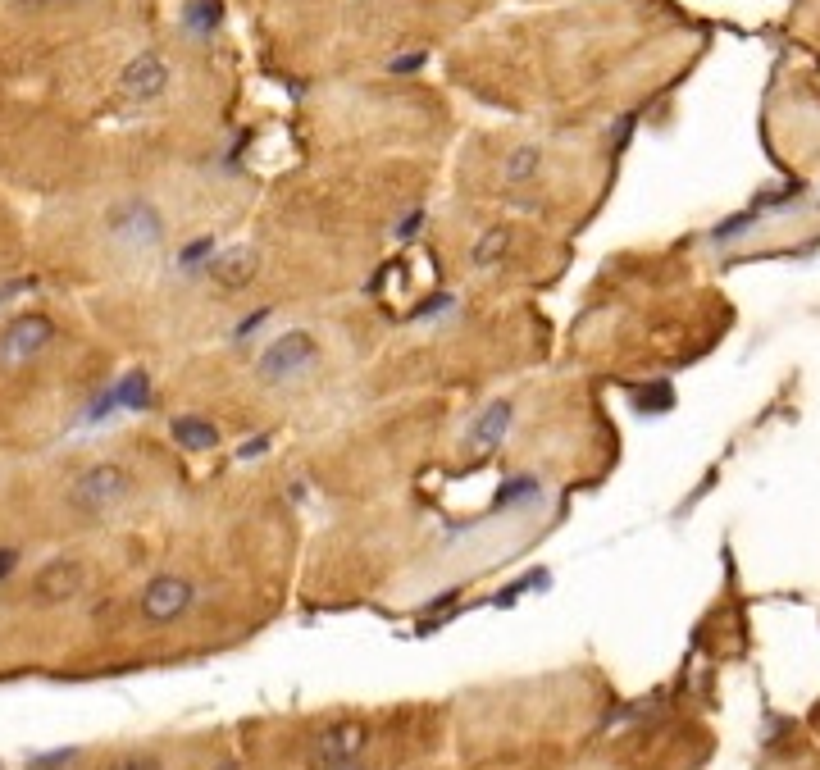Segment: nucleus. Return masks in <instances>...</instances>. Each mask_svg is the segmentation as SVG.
Returning a JSON list of instances; mask_svg holds the SVG:
<instances>
[{"label": "nucleus", "instance_id": "1", "mask_svg": "<svg viewBox=\"0 0 820 770\" xmlns=\"http://www.w3.org/2000/svg\"><path fill=\"white\" fill-rule=\"evenodd\" d=\"M137 479L123 461H92L69 479V506L82 515H114L133 502Z\"/></svg>", "mask_w": 820, "mask_h": 770}, {"label": "nucleus", "instance_id": "2", "mask_svg": "<svg viewBox=\"0 0 820 770\" xmlns=\"http://www.w3.org/2000/svg\"><path fill=\"white\" fill-rule=\"evenodd\" d=\"M315 365H319V342H315V333H306V329L278 333V338L256 356V374L265 383H274V388L301 383L306 374H315Z\"/></svg>", "mask_w": 820, "mask_h": 770}, {"label": "nucleus", "instance_id": "3", "mask_svg": "<svg viewBox=\"0 0 820 770\" xmlns=\"http://www.w3.org/2000/svg\"><path fill=\"white\" fill-rule=\"evenodd\" d=\"M105 237H110L119 251H137V256H151L164 242V219L151 201H123L105 215Z\"/></svg>", "mask_w": 820, "mask_h": 770}, {"label": "nucleus", "instance_id": "4", "mask_svg": "<svg viewBox=\"0 0 820 770\" xmlns=\"http://www.w3.org/2000/svg\"><path fill=\"white\" fill-rule=\"evenodd\" d=\"M196 606V584L187 575H151L137 597V611H142L146 625H174Z\"/></svg>", "mask_w": 820, "mask_h": 770}, {"label": "nucleus", "instance_id": "5", "mask_svg": "<svg viewBox=\"0 0 820 770\" xmlns=\"http://www.w3.org/2000/svg\"><path fill=\"white\" fill-rule=\"evenodd\" d=\"M55 342V324L46 315H19L0 329V365L5 370H19L28 360H37L41 351Z\"/></svg>", "mask_w": 820, "mask_h": 770}, {"label": "nucleus", "instance_id": "6", "mask_svg": "<svg viewBox=\"0 0 820 770\" xmlns=\"http://www.w3.org/2000/svg\"><path fill=\"white\" fill-rule=\"evenodd\" d=\"M151 401L155 397H151V379H146V370H128L119 383H110L101 397H92V406L82 411V424H105L119 411H146Z\"/></svg>", "mask_w": 820, "mask_h": 770}, {"label": "nucleus", "instance_id": "7", "mask_svg": "<svg viewBox=\"0 0 820 770\" xmlns=\"http://www.w3.org/2000/svg\"><path fill=\"white\" fill-rule=\"evenodd\" d=\"M369 743V729L360 720H338L328 725L315 739V770H333V766H356L360 752Z\"/></svg>", "mask_w": 820, "mask_h": 770}, {"label": "nucleus", "instance_id": "8", "mask_svg": "<svg viewBox=\"0 0 820 770\" xmlns=\"http://www.w3.org/2000/svg\"><path fill=\"white\" fill-rule=\"evenodd\" d=\"M164 87H169V64H164L160 51H142L137 60L123 64V73H119V92L137 105L160 101Z\"/></svg>", "mask_w": 820, "mask_h": 770}, {"label": "nucleus", "instance_id": "9", "mask_svg": "<svg viewBox=\"0 0 820 770\" xmlns=\"http://www.w3.org/2000/svg\"><path fill=\"white\" fill-rule=\"evenodd\" d=\"M511 420H515V401L511 397L488 401V406L479 411V420L465 429V452L470 456H492L506 442V433H511Z\"/></svg>", "mask_w": 820, "mask_h": 770}, {"label": "nucleus", "instance_id": "10", "mask_svg": "<svg viewBox=\"0 0 820 770\" xmlns=\"http://www.w3.org/2000/svg\"><path fill=\"white\" fill-rule=\"evenodd\" d=\"M82 584H87V570H82L78 561H69V556H60V561H46L37 570L32 597H37L41 606H64L82 593Z\"/></svg>", "mask_w": 820, "mask_h": 770}, {"label": "nucleus", "instance_id": "11", "mask_svg": "<svg viewBox=\"0 0 820 770\" xmlns=\"http://www.w3.org/2000/svg\"><path fill=\"white\" fill-rule=\"evenodd\" d=\"M538 497H543V479L538 474H506L502 483H497V493H492V515H515V511H529V506H538Z\"/></svg>", "mask_w": 820, "mask_h": 770}, {"label": "nucleus", "instance_id": "12", "mask_svg": "<svg viewBox=\"0 0 820 770\" xmlns=\"http://www.w3.org/2000/svg\"><path fill=\"white\" fill-rule=\"evenodd\" d=\"M251 274H256V251H251V247L219 251V256L210 260V269H205V278H215L219 288H242Z\"/></svg>", "mask_w": 820, "mask_h": 770}, {"label": "nucleus", "instance_id": "13", "mask_svg": "<svg viewBox=\"0 0 820 770\" xmlns=\"http://www.w3.org/2000/svg\"><path fill=\"white\" fill-rule=\"evenodd\" d=\"M169 438H174L183 452H210L219 442V429L210 420H201V415H178V420L169 424Z\"/></svg>", "mask_w": 820, "mask_h": 770}, {"label": "nucleus", "instance_id": "14", "mask_svg": "<svg viewBox=\"0 0 820 770\" xmlns=\"http://www.w3.org/2000/svg\"><path fill=\"white\" fill-rule=\"evenodd\" d=\"M538 169H543V146H515V151L502 160V183L524 187V183L538 178Z\"/></svg>", "mask_w": 820, "mask_h": 770}, {"label": "nucleus", "instance_id": "15", "mask_svg": "<svg viewBox=\"0 0 820 770\" xmlns=\"http://www.w3.org/2000/svg\"><path fill=\"white\" fill-rule=\"evenodd\" d=\"M215 256H219L215 237H196V242H187V247L178 251V269H183V274H205Z\"/></svg>", "mask_w": 820, "mask_h": 770}, {"label": "nucleus", "instance_id": "16", "mask_svg": "<svg viewBox=\"0 0 820 770\" xmlns=\"http://www.w3.org/2000/svg\"><path fill=\"white\" fill-rule=\"evenodd\" d=\"M506 242H511V228H488V233L479 237V247H474V265H479V269L497 265V260H502V251H506Z\"/></svg>", "mask_w": 820, "mask_h": 770}, {"label": "nucleus", "instance_id": "17", "mask_svg": "<svg viewBox=\"0 0 820 770\" xmlns=\"http://www.w3.org/2000/svg\"><path fill=\"white\" fill-rule=\"evenodd\" d=\"M219 14H224V10H219V0H187L183 23H187L192 32H201V37H205V32H210V28L219 23Z\"/></svg>", "mask_w": 820, "mask_h": 770}, {"label": "nucleus", "instance_id": "18", "mask_svg": "<svg viewBox=\"0 0 820 770\" xmlns=\"http://www.w3.org/2000/svg\"><path fill=\"white\" fill-rule=\"evenodd\" d=\"M547 584H552V579H547V570H529L524 579H515L511 588H502V593L492 597V606H511L520 593H529V588H547Z\"/></svg>", "mask_w": 820, "mask_h": 770}, {"label": "nucleus", "instance_id": "19", "mask_svg": "<svg viewBox=\"0 0 820 770\" xmlns=\"http://www.w3.org/2000/svg\"><path fill=\"white\" fill-rule=\"evenodd\" d=\"M451 310H456V297H451V292H438V297H433V301H424V306L415 310V315H410V319H415V324H429V319L451 315Z\"/></svg>", "mask_w": 820, "mask_h": 770}, {"label": "nucleus", "instance_id": "20", "mask_svg": "<svg viewBox=\"0 0 820 770\" xmlns=\"http://www.w3.org/2000/svg\"><path fill=\"white\" fill-rule=\"evenodd\" d=\"M269 315H274V310H269V306L251 310V315H246L242 324H237V329H233V342H246V338H256V333H260V329H265V324H269Z\"/></svg>", "mask_w": 820, "mask_h": 770}, {"label": "nucleus", "instance_id": "21", "mask_svg": "<svg viewBox=\"0 0 820 770\" xmlns=\"http://www.w3.org/2000/svg\"><path fill=\"white\" fill-rule=\"evenodd\" d=\"M269 442H274V438H269V433H260V438H251V442H242V447H237V461H260V456H265L269 452Z\"/></svg>", "mask_w": 820, "mask_h": 770}, {"label": "nucleus", "instance_id": "22", "mask_svg": "<svg viewBox=\"0 0 820 770\" xmlns=\"http://www.w3.org/2000/svg\"><path fill=\"white\" fill-rule=\"evenodd\" d=\"M429 60L424 51H410V55H397V60H388V73H415L420 64Z\"/></svg>", "mask_w": 820, "mask_h": 770}, {"label": "nucleus", "instance_id": "23", "mask_svg": "<svg viewBox=\"0 0 820 770\" xmlns=\"http://www.w3.org/2000/svg\"><path fill=\"white\" fill-rule=\"evenodd\" d=\"M19 570V547H0V584Z\"/></svg>", "mask_w": 820, "mask_h": 770}, {"label": "nucleus", "instance_id": "24", "mask_svg": "<svg viewBox=\"0 0 820 770\" xmlns=\"http://www.w3.org/2000/svg\"><path fill=\"white\" fill-rule=\"evenodd\" d=\"M420 224H424V210H410V215L401 219L397 228H392V237H397V242H401V237H410V233H415V228H420Z\"/></svg>", "mask_w": 820, "mask_h": 770}, {"label": "nucleus", "instance_id": "25", "mask_svg": "<svg viewBox=\"0 0 820 770\" xmlns=\"http://www.w3.org/2000/svg\"><path fill=\"white\" fill-rule=\"evenodd\" d=\"M114 770H160V761L155 757H123Z\"/></svg>", "mask_w": 820, "mask_h": 770}, {"label": "nucleus", "instance_id": "26", "mask_svg": "<svg viewBox=\"0 0 820 770\" xmlns=\"http://www.w3.org/2000/svg\"><path fill=\"white\" fill-rule=\"evenodd\" d=\"M333 770H365V766H360V761H356V766H333Z\"/></svg>", "mask_w": 820, "mask_h": 770}, {"label": "nucleus", "instance_id": "27", "mask_svg": "<svg viewBox=\"0 0 820 770\" xmlns=\"http://www.w3.org/2000/svg\"><path fill=\"white\" fill-rule=\"evenodd\" d=\"M816 210H820V201H816Z\"/></svg>", "mask_w": 820, "mask_h": 770}]
</instances>
